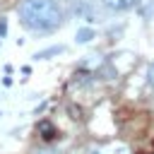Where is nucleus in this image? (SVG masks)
I'll use <instances>...</instances> for the list:
<instances>
[{
  "mask_svg": "<svg viewBox=\"0 0 154 154\" xmlns=\"http://www.w3.org/2000/svg\"><path fill=\"white\" fill-rule=\"evenodd\" d=\"M5 34H7V19L0 17V38H5Z\"/></svg>",
  "mask_w": 154,
  "mask_h": 154,
  "instance_id": "nucleus-6",
  "label": "nucleus"
},
{
  "mask_svg": "<svg viewBox=\"0 0 154 154\" xmlns=\"http://www.w3.org/2000/svg\"><path fill=\"white\" fill-rule=\"evenodd\" d=\"M103 5L113 12H125V10H132L135 5H140V0H103Z\"/></svg>",
  "mask_w": 154,
  "mask_h": 154,
  "instance_id": "nucleus-3",
  "label": "nucleus"
},
{
  "mask_svg": "<svg viewBox=\"0 0 154 154\" xmlns=\"http://www.w3.org/2000/svg\"><path fill=\"white\" fill-rule=\"evenodd\" d=\"M36 132H38L41 140H46V142H51V140L58 137V130H55V125H53L51 120H41V123L36 125Z\"/></svg>",
  "mask_w": 154,
  "mask_h": 154,
  "instance_id": "nucleus-2",
  "label": "nucleus"
},
{
  "mask_svg": "<svg viewBox=\"0 0 154 154\" xmlns=\"http://www.w3.org/2000/svg\"><path fill=\"white\" fill-rule=\"evenodd\" d=\"M60 53H65V46H48V48H43V51H36L34 53V60H48V58H55V55H60Z\"/></svg>",
  "mask_w": 154,
  "mask_h": 154,
  "instance_id": "nucleus-4",
  "label": "nucleus"
},
{
  "mask_svg": "<svg viewBox=\"0 0 154 154\" xmlns=\"http://www.w3.org/2000/svg\"><path fill=\"white\" fill-rule=\"evenodd\" d=\"M17 14H19L22 26L36 34L53 31L65 19L58 0H22L17 7Z\"/></svg>",
  "mask_w": 154,
  "mask_h": 154,
  "instance_id": "nucleus-1",
  "label": "nucleus"
},
{
  "mask_svg": "<svg viewBox=\"0 0 154 154\" xmlns=\"http://www.w3.org/2000/svg\"><path fill=\"white\" fill-rule=\"evenodd\" d=\"M147 77H149V84L154 87V63L149 65V72H147Z\"/></svg>",
  "mask_w": 154,
  "mask_h": 154,
  "instance_id": "nucleus-8",
  "label": "nucleus"
},
{
  "mask_svg": "<svg viewBox=\"0 0 154 154\" xmlns=\"http://www.w3.org/2000/svg\"><path fill=\"white\" fill-rule=\"evenodd\" d=\"M94 36H96V34H94V29H91V26H82V29H77L75 41H77V43H89Z\"/></svg>",
  "mask_w": 154,
  "mask_h": 154,
  "instance_id": "nucleus-5",
  "label": "nucleus"
},
{
  "mask_svg": "<svg viewBox=\"0 0 154 154\" xmlns=\"http://www.w3.org/2000/svg\"><path fill=\"white\" fill-rule=\"evenodd\" d=\"M34 154H55L51 147H38V149H34Z\"/></svg>",
  "mask_w": 154,
  "mask_h": 154,
  "instance_id": "nucleus-7",
  "label": "nucleus"
}]
</instances>
